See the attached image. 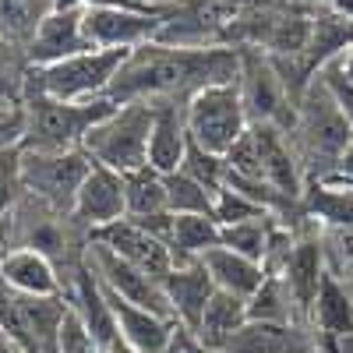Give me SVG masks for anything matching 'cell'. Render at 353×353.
Masks as SVG:
<instances>
[{"instance_id": "obj_1", "label": "cell", "mask_w": 353, "mask_h": 353, "mask_svg": "<svg viewBox=\"0 0 353 353\" xmlns=\"http://www.w3.org/2000/svg\"><path fill=\"white\" fill-rule=\"evenodd\" d=\"M241 81V50L237 46H170L145 43L131 50L124 68L106 88V99H191L209 85Z\"/></svg>"}, {"instance_id": "obj_2", "label": "cell", "mask_w": 353, "mask_h": 353, "mask_svg": "<svg viewBox=\"0 0 353 353\" xmlns=\"http://www.w3.org/2000/svg\"><path fill=\"white\" fill-rule=\"evenodd\" d=\"M293 149H297L304 181H325L339 170L343 152L353 141V124L343 117V110L332 103L329 88L321 85V78L314 74V81L307 85V92L297 103V128L290 134Z\"/></svg>"}, {"instance_id": "obj_3", "label": "cell", "mask_w": 353, "mask_h": 353, "mask_svg": "<svg viewBox=\"0 0 353 353\" xmlns=\"http://www.w3.org/2000/svg\"><path fill=\"white\" fill-rule=\"evenodd\" d=\"M18 110L25 117V131L18 141L21 152H74L81 149L85 134L117 110V103L106 96L88 99V103H61V99H46V96H28L18 103Z\"/></svg>"}, {"instance_id": "obj_4", "label": "cell", "mask_w": 353, "mask_h": 353, "mask_svg": "<svg viewBox=\"0 0 353 353\" xmlns=\"http://www.w3.org/2000/svg\"><path fill=\"white\" fill-rule=\"evenodd\" d=\"M131 50H88L68 61H57L46 68H28L25 74V92L28 96H46V99H61V103H88L106 96L110 81L117 71L124 68Z\"/></svg>"}, {"instance_id": "obj_5", "label": "cell", "mask_w": 353, "mask_h": 353, "mask_svg": "<svg viewBox=\"0 0 353 353\" xmlns=\"http://www.w3.org/2000/svg\"><path fill=\"white\" fill-rule=\"evenodd\" d=\"M149 131H152V103L149 99L117 103V110L106 121H99L85 134L81 152L92 163L124 176L131 170L149 166Z\"/></svg>"}, {"instance_id": "obj_6", "label": "cell", "mask_w": 353, "mask_h": 353, "mask_svg": "<svg viewBox=\"0 0 353 353\" xmlns=\"http://www.w3.org/2000/svg\"><path fill=\"white\" fill-rule=\"evenodd\" d=\"M184 110H188L191 141L201 145V149L212 152V156H226L251 128L248 110H244V96H241V81L201 88V92H194L188 99Z\"/></svg>"}, {"instance_id": "obj_7", "label": "cell", "mask_w": 353, "mask_h": 353, "mask_svg": "<svg viewBox=\"0 0 353 353\" xmlns=\"http://www.w3.org/2000/svg\"><path fill=\"white\" fill-rule=\"evenodd\" d=\"M21 152V149H18ZM88 159L81 149L74 152H21L18 173H21V194L43 201L46 209L71 216V205L78 198V188L88 176Z\"/></svg>"}, {"instance_id": "obj_8", "label": "cell", "mask_w": 353, "mask_h": 353, "mask_svg": "<svg viewBox=\"0 0 353 353\" xmlns=\"http://www.w3.org/2000/svg\"><path fill=\"white\" fill-rule=\"evenodd\" d=\"M237 50H241V96H244L248 121L293 134L297 106H293L276 64L269 61V53H261L254 46H237Z\"/></svg>"}, {"instance_id": "obj_9", "label": "cell", "mask_w": 353, "mask_h": 353, "mask_svg": "<svg viewBox=\"0 0 353 353\" xmlns=\"http://www.w3.org/2000/svg\"><path fill=\"white\" fill-rule=\"evenodd\" d=\"M85 258H88V265H92L96 279H99L110 293H117L121 301H128V304H134V307H141V311H152V314L173 321L170 301H166L163 283H159L156 276L141 272L138 265H131V261H124V258H117V254H113L110 248H103V244H88V254H85Z\"/></svg>"}, {"instance_id": "obj_10", "label": "cell", "mask_w": 353, "mask_h": 353, "mask_svg": "<svg viewBox=\"0 0 353 353\" xmlns=\"http://www.w3.org/2000/svg\"><path fill=\"white\" fill-rule=\"evenodd\" d=\"M128 209H124V176L113 173L99 163L88 166V176L81 181L78 188V198L71 205V226L78 233H85V237H92L96 230L124 219Z\"/></svg>"}, {"instance_id": "obj_11", "label": "cell", "mask_w": 353, "mask_h": 353, "mask_svg": "<svg viewBox=\"0 0 353 353\" xmlns=\"http://www.w3.org/2000/svg\"><path fill=\"white\" fill-rule=\"evenodd\" d=\"M286 290H290V297H293V307H297L301 321L311 329V307L318 301V286L321 279H325V248H321V230H307L301 233L297 241H293L286 261L279 265V272H276Z\"/></svg>"}, {"instance_id": "obj_12", "label": "cell", "mask_w": 353, "mask_h": 353, "mask_svg": "<svg viewBox=\"0 0 353 353\" xmlns=\"http://www.w3.org/2000/svg\"><path fill=\"white\" fill-rule=\"evenodd\" d=\"M170 14H138V11H99L85 8V36L92 50H138L156 43Z\"/></svg>"}, {"instance_id": "obj_13", "label": "cell", "mask_w": 353, "mask_h": 353, "mask_svg": "<svg viewBox=\"0 0 353 353\" xmlns=\"http://www.w3.org/2000/svg\"><path fill=\"white\" fill-rule=\"evenodd\" d=\"M88 244H103V248H110L117 258H124V261H131V265H138L141 272H149V276H156L159 283H163V276L173 269V254H170V248L159 241V237H152L145 226H138L134 219H117V223H110V226H103V230H96L92 237H88Z\"/></svg>"}, {"instance_id": "obj_14", "label": "cell", "mask_w": 353, "mask_h": 353, "mask_svg": "<svg viewBox=\"0 0 353 353\" xmlns=\"http://www.w3.org/2000/svg\"><path fill=\"white\" fill-rule=\"evenodd\" d=\"M88 50H92V43L85 36V8L50 11L25 46L32 68H46V64L68 61V57H78V53H88Z\"/></svg>"}, {"instance_id": "obj_15", "label": "cell", "mask_w": 353, "mask_h": 353, "mask_svg": "<svg viewBox=\"0 0 353 353\" xmlns=\"http://www.w3.org/2000/svg\"><path fill=\"white\" fill-rule=\"evenodd\" d=\"M188 103L184 99H152V131H149V166L156 173H176L188 156Z\"/></svg>"}, {"instance_id": "obj_16", "label": "cell", "mask_w": 353, "mask_h": 353, "mask_svg": "<svg viewBox=\"0 0 353 353\" xmlns=\"http://www.w3.org/2000/svg\"><path fill=\"white\" fill-rule=\"evenodd\" d=\"M163 293L170 301L173 321L184 325L188 332H194L205 304H209V297L216 293V283H212L209 272H205L201 261H181L163 276Z\"/></svg>"}, {"instance_id": "obj_17", "label": "cell", "mask_w": 353, "mask_h": 353, "mask_svg": "<svg viewBox=\"0 0 353 353\" xmlns=\"http://www.w3.org/2000/svg\"><path fill=\"white\" fill-rule=\"evenodd\" d=\"M99 286H103V283H99ZM103 293H106V304H110V311H113L117 332H121V339H124L134 353H166V350H170V339H173V332H176V321L159 318V314H152V311H141V307L121 301L117 293H110L106 286H103Z\"/></svg>"}, {"instance_id": "obj_18", "label": "cell", "mask_w": 353, "mask_h": 353, "mask_svg": "<svg viewBox=\"0 0 353 353\" xmlns=\"http://www.w3.org/2000/svg\"><path fill=\"white\" fill-rule=\"evenodd\" d=\"M0 283L21 297H64V279L57 265L32 251V248H11L0 265Z\"/></svg>"}, {"instance_id": "obj_19", "label": "cell", "mask_w": 353, "mask_h": 353, "mask_svg": "<svg viewBox=\"0 0 353 353\" xmlns=\"http://www.w3.org/2000/svg\"><path fill=\"white\" fill-rule=\"evenodd\" d=\"M223 353H318V336L307 325H276V321H248Z\"/></svg>"}, {"instance_id": "obj_20", "label": "cell", "mask_w": 353, "mask_h": 353, "mask_svg": "<svg viewBox=\"0 0 353 353\" xmlns=\"http://www.w3.org/2000/svg\"><path fill=\"white\" fill-rule=\"evenodd\" d=\"M301 209L318 230H353V184L336 173L311 181L301 194Z\"/></svg>"}, {"instance_id": "obj_21", "label": "cell", "mask_w": 353, "mask_h": 353, "mask_svg": "<svg viewBox=\"0 0 353 353\" xmlns=\"http://www.w3.org/2000/svg\"><path fill=\"white\" fill-rule=\"evenodd\" d=\"M244 325H248V301L216 290L212 297H209V304H205L201 318H198L194 339L209 353H223V346L237 336Z\"/></svg>"}, {"instance_id": "obj_22", "label": "cell", "mask_w": 353, "mask_h": 353, "mask_svg": "<svg viewBox=\"0 0 353 353\" xmlns=\"http://www.w3.org/2000/svg\"><path fill=\"white\" fill-rule=\"evenodd\" d=\"M311 329L321 339H339L353 332V286L332 276L329 269L318 286V301L311 307Z\"/></svg>"}, {"instance_id": "obj_23", "label": "cell", "mask_w": 353, "mask_h": 353, "mask_svg": "<svg viewBox=\"0 0 353 353\" xmlns=\"http://www.w3.org/2000/svg\"><path fill=\"white\" fill-rule=\"evenodd\" d=\"M201 265H205V272L212 276L216 290L233 293V297H244V301L254 297V290L265 279V265H258V261H251L237 251H230L223 244L212 248L209 254H201Z\"/></svg>"}, {"instance_id": "obj_24", "label": "cell", "mask_w": 353, "mask_h": 353, "mask_svg": "<svg viewBox=\"0 0 353 353\" xmlns=\"http://www.w3.org/2000/svg\"><path fill=\"white\" fill-rule=\"evenodd\" d=\"M212 248H219V223L212 216H173L170 230L173 265L201 261V254H209Z\"/></svg>"}, {"instance_id": "obj_25", "label": "cell", "mask_w": 353, "mask_h": 353, "mask_svg": "<svg viewBox=\"0 0 353 353\" xmlns=\"http://www.w3.org/2000/svg\"><path fill=\"white\" fill-rule=\"evenodd\" d=\"M124 209H128V219H149V216L170 212L163 173H156L152 166L124 173Z\"/></svg>"}, {"instance_id": "obj_26", "label": "cell", "mask_w": 353, "mask_h": 353, "mask_svg": "<svg viewBox=\"0 0 353 353\" xmlns=\"http://www.w3.org/2000/svg\"><path fill=\"white\" fill-rule=\"evenodd\" d=\"M248 321H276V325H304L286 283L276 272H265L261 286L254 290V297L248 301Z\"/></svg>"}, {"instance_id": "obj_27", "label": "cell", "mask_w": 353, "mask_h": 353, "mask_svg": "<svg viewBox=\"0 0 353 353\" xmlns=\"http://www.w3.org/2000/svg\"><path fill=\"white\" fill-rule=\"evenodd\" d=\"M279 219L265 216V219H251V223H233V226H219V244L237 251L258 265H265V254H269V241L276 233Z\"/></svg>"}, {"instance_id": "obj_28", "label": "cell", "mask_w": 353, "mask_h": 353, "mask_svg": "<svg viewBox=\"0 0 353 353\" xmlns=\"http://www.w3.org/2000/svg\"><path fill=\"white\" fill-rule=\"evenodd\" d=\"M166 205L173 216H212L216 212V194L209 188H201L198 181H191L188 173H166ZM216 219V216H212Z\"/></svg>"}, {"instance_id": "obj_29", "label": "cell", "mask_w": 353, "mask_h": 353, "mask_svg": "<svg viewBox=\"0 0 353 353\" xmlns=\"http://www.w3.org/2000/svg\"><path fill=\"white\" fill-rule=\"evenodd\" d=\"M53 11V0H0V36L28 46L39 21Z\"/></svg>"}, {"instance_id": "obj_30", "label": "cell", "mask_w": 353, "mask_h": 353, "mask_svg": "<svg viewBox=\"0 0 353 353\" xmlns=\"http://www.w3.org/2000/svg\"><path fill=\"white\" fill-rule=\"evenodd\" d=\"M28 53L21 43L0 36V99H8L11 106L21 103L25 92V74H28Z\"/></svg>"}, {"instance_id": "obj_31", "label": "cell", "mask_w": 353, "mask_h": 353, "mask_svg": "<svg viewBox=\"0 0 353 353\" xmlns=\"http://www.w3.org/2000/svg\"><path fill=\"white\" fill-rule=\"evenodd\" d=\"M181 173H188L191 181H198L201 188H209L212 194H219L226 188V159L205 152L201 145H194V141L188 145V156H184Z\"/></svg>"}, {"instance_id": "obj_32", "label": "cell", "mask_w": 353, "mask_h": 353, "mask_svg": "<svg viewBox=\"0 0 353 353\" xmlns=\"http://www.w3.org/2000/svg\"><path fill=\"white\" fill-rule=\"evenodd\" d=\"M57 350H61V353H106L96 343V336L85 329V321L78 318V311L71 304H68V314L61 321V339H57Z\"/></svg>"}, {"instance_id": "obj_33", "label": "cell", "mask_w": 353, "mask_h": 353, "mask_svg": "<svg viewBox=\"0 0 353 353\" xmlns=\"http://www.w3.org/2000/svg\"><path fill=\"white\" fill-rule=\"evenodd\" d=\"M318 78H321V85L329 88V96H332V103L343 110V117L353 124V81L346 78V71L339 68V61H329L325 68L318 71Z\"/></svg>"}, {"instance_id": "obj_34", "label": "cell", "mask_w": 353, "mask_h": 353, "mask_svg": "<svg viewBox=\"0 0 353 353\" xmlns=\"http://www.w3.org/2000/svg\"><path fill=\"white\" fill-rule=\"evenodd\" d=\"M99 11H138V14H173V0H81Z\"/></svg>"}, {"instance_id": "obj_35", "label": "cell", "mask_w": 353, "mask_h": 353, "mask_svg": "<svg viewBox=\"0 0 353 353\" xmlns=\"http://www.w3.org/2000/svg\"><path fill=\"white\" fill-rule=\"evenodd\" d=\"M21 131H25V117H21L18 106L0 113V152H4V149H18Z\"/></svg>"}, {"instance_id": "obj_36", "label": "cell", "mask_w": 353, "mask_h": 353, "mask_svg": "<svg viewBox=\"0 0 353 353\" xmlns=\"http://www.w3.org/2000/svg\"><path fill=\"white\" fill-rule=\"evenodd\" d=\"M325 8H329L336 18H343V21L353 25V0H325Z\"/></svg>"}, {"instance_id": "obj_37", "label": "cell", "mask_w": 353, "mask_h": 353, "mask_svg": "<svg viewBox=\"0 0 353 353\" xmlns=\"http://www.w3.org/2000/svg\"><path fill=\"white\" fill-rule=\"evenodd\" d=\"M339 176H350L353 181V141H350V149L343 152V159H339V170H336Z\"/></svg>"}, {"instance_id": "obj_38", "label": "cell", "mask_w": 353, "mask_h": 353, "mask_svg": "<svg viewBox=\"0 0 353 353\" xmlns=\"http://www.w3.org/2000/svg\"><path fill=\"white\" fill-rule=\"evenodd\" d=\"M8 251H11V233H8V226H4V223H0V265H4Z\"/></svg>"}, {"instance_id": "obj_39", "label": "cell", "mask_w": 353, "mask_h": 353, "mask_svg": "<svg viewBox=\"0 0 353 353\" xmlns=\"http://www.w3.org/2000/svg\"><path fill=\"white\" fill-rule=\"evenodd\" d=\"M0 353H21V346H18V343H14V339L4 332V329H0Z\"/></svg>"}, {"instance_id": "obj_40", "label": "cell", "mask_w": 353, "mask_h": 353, "mask_svg": "<svg viewBox=\"0 0 353 353\" xmlns=\"http://www.w3.org/2000/svg\"><path fill=\"white\" fill-rule=\"evenodd\" d=\"M332 346H336V353H353V332H346V336L332 339Z\"/></svg>"}, {"instance_id": "obj_41", "label": "cell", "mask_w": 353, "mask_h": 353, "mask_svg": "<svg viewBox=\"0 0 353 353\" xmlns=\"http://www.w3.org/2000/svg\"><path fill=\"white\" fill-rule=\"evenodd\" d=\"M339 68H343V71H346V78L353 81V46H350V50L339 57Z\"/></svg>"}, {"instance_id": "obj_42", "label": "cell", "mask_w": 353, "mask_h": 353, "mask_svg": "<svg viewBox=\"0 0 353 353\" xmlns=\"http://www.w3.org/2000/svg\"><path fill=\"white\" fill-rule=\"evenodd\" d=\"M74 8H85L81 0H53V11H74Z\"/></svg>"}, {"instance_id": "obj_43", "label": "cell", "mask_w": 353, "mask_h": 353, "mask_svg": "<svg viewBox=\"0 0 353 353\" xmlns=\"http://www.w3.org/2000/svg\"><path fill=\"white\" fill-rule=\"evenodd\" d=\"M106 353H134V350H131V346H128L124 339H117V343H113V346H110Z\"/></svg>"}, {"instance_id": "obj_44", "label": "cell", "mask_w": 353, "mask_h": 353, "mask_svg": "<svg viewBox=\"0 0 353 353\" xmlns=\"http://www.w3.org/2000/svg\"><path fill=\"white\" fill-rule=\"evenodd\" d=\"M336 176H339V173H336ZM343 181H350V176H343ZM350 184H353V181H350Z\"/></svg>"}, {"instance_id": "obj_45", "label": "cell", "mask_w": 353, "mask_h": 353, "mask_svg": "<svg viewBox=\"0 0 353 353\" xmlns=\"http://www.w3.org/2000/svg\"><path fill=\"white\" fill-rule=\"evenodd\" d=\"M4 110H11V106H4ZM4 110H0V113H4Z\"/></svg>"}]
</instances>
